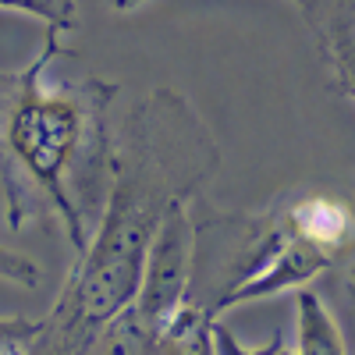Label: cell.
<instances>
[{
    "mask_svg": "<svg viewBox=\"0 0 355 355\" xmlns=\"http://www.w3.org/2000/svg\"><path fill=\"white\" fill-rule=\"evenodd\" d=\"M43 334V320H0V352L4 355H25V352H36Z\"/></svg>",
    "mask_w": 355,
    "mask_h": 355,
    "instance_id": "4",
    "label": "cell"
},
{
    "mask_svg": "<svg viewBox=\"0 0 355 355\" xmlns=\"http://www.w3.org/2000/svg\"><path fill=\"white\" fill-rule=\"evenodd\" d=\"M57 53L61 33L46 28L33 61L0 71V189L8 231L61 227L71 249L82 252L110 189L117 82L100 75L46 82Z\"/></svg>",
    "mask_w": 355,
    "mask_h": 355,
    "instance_id": "2",
    "label": "cell"
},
{
    "mask_svg": "<svg viewBox=\"0 0 355 355\" xmlns=\"http://www.w3.org/2000/svg\"><path fill=\"white\" fill-rule=\"evenodd\" d=\"M40 277H43L40 266L28 259V256L0 245V281H11V284H21V288H36Z\"/></svg>",
    "mask_w": 355,
    "mask_h": 355,
    "instance_id": "5",
    "label": "cell"
},
{
    "mask_svg": "<svg viewBox=\"0 0 355 355\" xmlns=\"http://www.w3.org/2000/svg\"><path fill=\"white\" fill-rule=\"evenodd\" d=\"M220 146L182 93L153 89L114 132L103 214L57 295L36 352H93L107 323L139 295L164 217L214 178Z\"/></svg>",
    "mask_w": 355,
    "mask_h": 355,
    "instance_id": "1",
    "label": "cell"
},
{
    "mask_svg": "<svg viewBox=\"0 0 355 355\" xmlns=\"http://www.w3.org/2000/svg\"><path fill=\"white\" fill-rule=\"evenodd\" d=\"M139 4H146V0H114V11H132Z\"/></svg>",
    "mask_w": 355,
    "mask_h": 355,
    "instance_id": "6",
    "label": "cell"
},
{
    "mask_svg": "<svg viewBox=\"0 0 355 355\" xmlns=\"http://www.w3.org/2000/svg\"><path fill=\"white\" fill-rule=\"evenodd\" d=\"M299 352H313V355H334L345 352L341 331L331 320L327 306L320 302V295L313 291H299Z\"/></svg>",
    "mask_w": 355,
    "mask_h": 355,
    "instance_id": "3",
    "label": "cell"
}]
</instances>
